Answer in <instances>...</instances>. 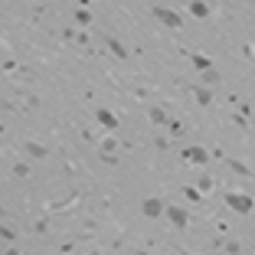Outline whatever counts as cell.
<instances>
[{"label":"cell","mask_w":255,"mask_h":255,"mask_svg":"<svg viewBox=\"0 0 255 255\" xmlns=\"http://www.w3.org/2000/svg\"><path fill=\"white\" fill-rule=\"evenodd\" d=\"M193 66H196V69H206V72H210V59H206V56H193Z\"/></svg>","instance_id":"cell-11"},{"label":"cell","mask_w":255,"mask_h":255,"mask_svg":"<svg viewBox=\"0 0 255 255\" xmlns=\"http://www.w3.org/2000/svg\"><path fill=\"white\" fill-rule=\"evenodd\" d=\"M108 46H111V53H115V56H128V53H124V46H121V43H115V39H108Z\"/></svg>","instance_id":"cell-13"},{"label":"cell","mask_w":255,"mask_h":255,"mask_svg":"<svg viewBox=\"0 0 255 255\" xmlns=\"http://www.w3.org/2000/svg\"><path fill=\"white\" fill-rule=\"evenodd\" d=\"M187 255H190V252H187Z\"/></svg>","instance_id":"cell-17"},{"label":"cell","mask_w":255,"mask_h":255,"mask_svg":"<svg viewBox=\"0 0 255 255\" xmlns=\"http://www.w3.org/2000/svg\"><path fill=\"white\" fill-rule=\"evenodd\" d=\"M76 23H78V26H89V23H92V17H89L85 10H78V13H76Z\"/></svg>","instance_id":"cell-12"},{"label":"cell","mask_w":255,"mask_h":255,"mask_svg":"<svg viewBox=\"0 0 255 255\" xmlns=\"http://www.w3.org/2000/svg\"><path fill=\"white\" fill-rule=\"evenodd\" d=\"M193 98H196V101H200V105H210V92H206V89H193Z\"/></svg>","instance_id":"cell-8"},{"label":"cell","mask_w":255,"mask_h":255,"mask_svg":"<svg viewBox=\"0 0 255 255\" xmlns=\"http://www.w3.org/2000/svg\"><path fill=\"white\" fill-rule=\"evenodd\" d=\"M134 255H144V252H134Z\"/></svg>","instance_id":"cell-16"},{"label":"cell","mask_w":255,"mask_h":255,"mask_svg":"<svg viewBox=\"0 0 255 255\" xmlns=\"http://www.w3.org/2000/svg\"><path fill=\"white\" fill-rule=\"evenodd\" d=\"M167 128H170V134H183V124L180 121H167Z\"/></svg>","instance_id":"cell-14"},{"label":"cell","mask_w":255,"mask_h":255,"mask_svg":"<svg viewBox=\"0 0 255 255\" xmlns=\"http://www.w3.org/2000/svg\"><path fill=\"white\" fill-rule=\"evenodd\" d=\"M151 121H154V124H167V115L160 108H151Z\"/></svg>","instance_id":"cell-10"},{"label":"cell","mask_w":255,"mask_h":255,"mask_svg":"<svg viewBox=\"0 0 255 255\" xmlns=\"http://www.w3.org/2000/svg\"><path fill=\"white\" fill-rule=\"evenodd\" d=\"M160 213H164L160 200H147V203H144V216H151V219H154V216H160Z\"/></svg>","instance_id":"cell-6"},{"label":"cell","mask_w":255,"mask_h":255,"mask_svg":"<svg viewBox=\"0 0 255 255\" xmlns=\"http://www.w3.org/2000/svg\"><path fill=\"white\" fill-rule=\"evenodd\" d=\"M167 216H170V222H174L177 229H187V222H190L187 210H180V206H167Z\"/></svg>","instance_id":"cell-3"},{"label":"cell","mask_w":255,"mask_h":255,"mask_svg":"<svg viewBox=\"0 0 255 255\" xmlns=\"http://www.w3.org/2000/svg\"><path fill=\"white\" fill-rule=\"evenodd\" d=\"M213 187H216V183H213V180H210V177H203V180H200V190H203V193H210V190H213Z\"/></svg>","instance_id":"cell-15"},{"label":"cell","mask_w":255,"mask_h":255,"mask_svg":"<svg viewBox=\"0 0 255 255\" xmlns=\"http://www.w3.org/2000/svg\"><path fill=\"white\" fill-rule=\"evenodd\" d=\"M190 10H193V17H210V7L206 3H190Z\"/></svg>","instance_id":"cell-9"},{"label":"cell","mask_w":255,"mask_h":255,"mask_svg":"<svg viewBox=\"0 0 255 255\" xmlns=\"http://www.w3.org/2000/svg\"><path fill=\"white\" fill-rule=\"evenodd\" d=\"M183 157H187L190 164H206V151H203V147H187V151H183Z\"/></svg>","instance_id":"cell-4"},{"label":"cell","mask_w":255,"mask_h":255,"mask_svg":"<svg viewBox=\"0 0 255 255\" xmlns=\"http://www.w3.org/2000/svg\"><path fill=\"white\" fill-rule=\"evenodd\" d=\"M157 17V20L164 23V26H180V13H174V10H167V7H154L151 10Z\"/></svg>","instance_id":"cell-2"},{"label":"cell","mask_w":255,"mask_h":255,"mask_svg":"<svg viewBox=\"0 0 255 255\" xmlns=\"http://www.w3.org/2000/svg\"><path fill=\"white\" fill-rule=\"evenodd\" d=\"M98 124L101 128H118V118H115V115H111V111H105V108H98Z\"/></svg>","instance_id":"cell-5"},{"label":"cell","mask_w":255,"mask_h":255,"mask_svg":"<svg viewBox=\"0 0 255 255\" xmlns=\"http://www.w3.org/2000/svg\"><path fill=\"white\" fill-rule=\"evenodd\" d=\"M26 151H30L33 157H46V147H43V144H36V141H26Z\"/></svg>","instance_id":"cell-7"},{"label":"cell","mask_w":255,"mask_h":255,"mask_svg":"<svg viewBox=\"0 0 255 255\" xmlns=\"http://www.w3.org/2000/svg\"><path fill=\"white\" fill-rule=\"evenodd\" d=\"M226 203H229V210H235V213H252V206H255V200L252 196H245V193H229L226 196Z\"/></svg>","instance_id":"cell-1"}]
</instances>
